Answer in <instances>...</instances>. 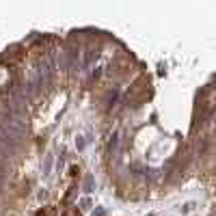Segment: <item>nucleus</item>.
Masks as SVG:
<instances>
[{
    "instance_id": "f257e3e1",
    "label": "nucleus",
    "mask_w": 216,
    "mask_h": 216,
    "mask_svg": "<svg viewBox=\"0 0 216 216\" xmlns=\"http://www.w3.org/2000/svg\"><path fill=\"white\" fill-rule=\"evenodd\" d=\"M117 145H119V134H113V136H110V143H108V151H115L117 149Z\"/></svg>"
},
{
    "instance_id": "f03ea898",
    "label": "nucleus",
    "mask_w": 216,
    "mask_h": 216,
    "mask_svg": "<svg viewBox=\"0 0 216 216\" xmlns=\"http://www.w3.org/2000/svg\"><path fill=\"white\" fill-rule=\"evenodd\" d=\"M50 171H52V156H46V167H43V175H46V177L50 175Z\"/></svg>"
},
{
    "instance_id": "7ed1b4c3",
    "label": "nucleus",
    "mask_w": 216,
    "mask_h": 216,
    "mask_svg": "<svg viewBox=\"0 0 216 216\" xmlns=\"http://www.w3.org/2000/svg\"><path fill=\"white\" fill-rule=\"evenodd\" d=\"M84 190L87 192L93 190V177H91V175H87V179H84Z\"/></svg>"
},
{
    "instance_id": "20e7f679",
    "label": "nucleus",
    "mask_w": 216,
    "mask_h": 216,
    "mask_svg": "<svg viewBox=\"0 0 216 216\" xmlns=\"http://www.w3.org/2000/svg\"><path fill=\"white\" fill-rule=\"evenodd\" d=\"M82 138H84V136H78V138H76V147H78L80 151H82V149H84V145H87V143H84Z\"/></svg>"
},
{
    "instance_id": "39448f33",
    "label": "nucleus",
    "mask_w": 216,
    "mask_h": 216,
    "mask_svg": "<svg viewBox=\"0 0 216 216\" xmlns=\"http://www.w3.org/2000/svg\"><path fill=\"white\" fill-rule=\"evenodd\" d=\"M93 216H106V212L100 208V210H95V212H93Z\"/></svg>"
}]
</instances>
